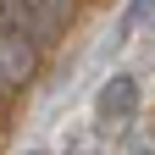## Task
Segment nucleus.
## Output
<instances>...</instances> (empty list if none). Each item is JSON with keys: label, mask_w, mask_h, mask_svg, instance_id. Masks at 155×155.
I'll return each instance as SVG.
<instances>
[{"label": "nucleus", "mask_w": 155, "mask_h": 155, "mask_svg": "<svg viewBox=\"0 0 155 155\" xmlns=\"http://www.w3.org/2000/svg\"><path fill=\"white\" fill-rule=\"evenodd\" d=\"M139 116V78L133 72H111L100 94H94V127H122Z\"/></svg>", "instance_id": "obj_1"}, {"label": "nucleus", "mask_w": 155, "mask_h": 155, "mask_svg": "<svg viewBox=\"0 0 155 155\" xmlns=\"http://www.w3.org/2000/svg\"><path fill=\"white\" fill-rule=\"evenodd\" d=\"M33 55H39V45H28L17 28H6V22H0V94L33 78Z\"/></svg>", "instance_id": "obj_2"}, {"label": "nucleus", "mask_w": 155, "mask_h": 155, "mask_svg": "<svg viewBox=\"0 0 155 155\" xmlns=\"http://www.w3.org/2000/svg\"><path fill=\"white\" fill-rule=\"evenodd\" d=\"M155 17V0H127V11L116 17V33H111V45H127L133 33H139V22H150Z\"/></svg>", "instance_id": "obj_3"}, {"label": "nucleus", "mask_w": 155, "mask_h": 155, "mask_svg": "<svg viewBox=\"0 0 155 155\" xmlns=\"http://www.w3.org/2000/svg\"><path fill=\"white\" fill-rule=\"evenodd\" d=\"M127 155H155V139H150V133H144V139H139V144H133Z\"/></svg>", "instance_id": "obj_4"}, {"label": "nucleus", "mask_w": 155, "mask_h": 155, "mask_svg": "<svg viewBox=\"0 0 155 155\" xmlns=\"http://www.w3.org/2000/svg\"><path fill=\"white\" fill-rule=\"evenodd\" d=\"M22 155H50V150H22Z\"/></svg>", "instance_id": "obj_5"}, {"label": "nucleus", "mask_w": 155, "mask_h": 155, "mask_svg": "<svg viewBox=\"0 0 155 155\" xmlns=\"http://www.w3.org/2000/svg\"><path fill=\"white\" fill-rule=\"evenodd\" d=\"M150 39H155V22H150Z\"/></svg>", "instance_id": "obj_6"}]
</instances>
